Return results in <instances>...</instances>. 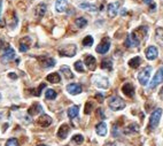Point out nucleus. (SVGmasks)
Returning <instances> with one entry per match:
<instances>
[{
	"mask_svg": "<svg viewBox=\"0 0 163 146\" xmlns=\"http://www.w3.org/2000/svg\"><path fill=\"white\" fill-rule=\"evenodd\" d=\"M146 35H147V26H139L127 36L124 45L126 47L139 46L141 40L146 37Z\"/></svg>",
	"mask_w": 163,
	"mask_h": 146,
	"instance_id": "obj_1",
	"label": "nucleus"
},
{
	"mask_svg": "<svg viewBox=\"0 0 163 146\" xmlns=\"http://www.w3.org/2000/svg\"><path fill=\"white\" fill-rule=\"evenodd\" d=\"M108 106H109V108L111 110H122L123 108H125V101L122 99L121 97H118V96H114V97H110L109 100H108Z\"/></svg>",
	"mask_w": 163,
	"mask_h": 146,
	"instance_id": "obj_2",
	"label": "nucleus"
},
{
	"mask_svg": "<svg viewBox=\"0 0 163 146\" xmlns=\"http://www.w3.org/2000/svg\"><path fill=\"white\" fill-rule=\"evenodd\" d=\"M161 116H162V109L161 108H156L154 110L149 117V123H148V129L149 130H154L160 123L161 120Z\"/></svg>",
	"mask_w": 163,
	"mask_h": 146,
	"instance_id": "obj_3",
	"label": "nucleus"
},
{
	"mask_svg": "<svg viewBox=\"0 0 163 146\" xmlns=\"http://www.w3.org/2000/svg\"><path fill=\"white\" fill-rule=\"evenodd\" d=\"M77 53V47L74 44H69V45H64L62 46L60 50H59V54L61 57H73L76 55Z\"/></svg>",
	"mask_w": 163,
	"mask_h": 146,
	"instance_id": "obj_4",
	"label": "nucleus"
},
{
	"mask_svg": "<svg viewBox=\"0 0 163 146\" xmlns=\"http://www.w3.org/2000/svg\"><path fill=\"white\" fill-rule=\"evenodd\" d=\"M152 70H153V68L151 67V66H147V67H145L140 73L138 74V81H139V83L141 84V85L145 86V85L148 84V81H149V77H151Z\"/></svg>",
	"mask_w": 163,
	"mask_h": 146,
	"instance_id": "obj_5",
	"label": "nucleus"
},
{
	"mask_svg": "<svg viewBox=\"0 0 163 146\" xmlns=\"http://www.w3.org/2000/svg\"><path fill=\"white\" fill-rule=\"evenodd\" d=\"M92 82L97 88H100V89H108L109 88V79L102 76V75H95L92 78Z\"/></svg>",
	"mask_w": 163,
	"mask_h": 146,
	"instance_id": "obj_6",
	"label": "nucleus"
},
{
	"mask_svg": "<svg viewBox=\"0 0 163 146\" xmlns=\"http://www.w3.org/2000/svg\"><path fill=\"white\" fill-rule=\"evenodd\" d=\"M109 48H110V39L108 37H105L100 42V44L97 46L95 51H97V53H99V54H106V53L109 51Z\"/></svg>",
	"mask_w": 163,
	"mask_h": 146,
	"instance_id": "obj_7",
	"label": "nucleus"
},
{
	"mask_svg": "<svg viewBox=\"0 0 163 146\" xmlns=\"http://www.w3.org/2000/svg\"><path fill=\"white\" fill-rule=\"evenodd\" d=\"M122 5V1H117V2H110L109 5L107 6V14L109 17H115L118 14V9H120V6Z\"/></svg>",
	"mask_w": 163,
	"mask_h": 146,
	"instance_id": "obj_8",
	"label": "nucleus"
},
{
	"mask_svg": "<svg viewBox=\"0 0 163 146\" xmlns=\"http://www.w3.org/2000/svg\"><path fill=\"white\" fill-rule=\"evenodd\" d=\"M161 83H163V68H158L156 74L154 75V78L152 79V82L149 84V88L151 89H155L158 84Z\"/></svg>",
	"mask_w": 163,
	"mask_h": 146,
	"instance_id": "obj_9",
	"label": "nucleus"
},
{
	"mask_svg": "<svg viewBox=\"0 0 163 146\" xmlns=\"http://www.w3.org/2000/svg\"><path fill=\"white\" fill-rule=\"evenodd\" d=\"M38 61L42 68H52L55 66V60L49 57H38Z\"/></svg>",
	"mask_w": 163,
	"mask_h": 146,
	"instance_id": "obj_10",
	"label": "nucleus"
},
{
	"mask_svg": "<svg viewBox=\"0 0 163 146\" xmlns=\"http://www.w3.org/2000/svg\"><path fill=\"white\" fill-rule=\"evenodd\" d=\"M52 122L53 120L51 116H48L47 114H42L39 116V119L37 120V124L42 127V128H47V127L52 124Z\"/></svg>",
	"mask_w": 163,
	"mask_h": 146,
	"instance_id": "obj_11",
	"label": "nucleus"
},
{
	"mask_svg": "<svg viewBox=\"0 0 163 146\" xmlns=\"http://www.w3.org/2000/svg\"><path fill=\"white\" fill-rule=\"evenodd\" d=\"M47 11V6L46 4H44V2H40V4H38L36 6V8H35V15L37 17L38 20H40L42 16L45 15V13Z\"/></svg>",
	"mask_w": 163,
	"mask_h": 146,
	"instance_id": "obj_12",
	"label": "nucleus"
},
{
	"mask_svg": "<svg viewBox=\"0 0 163 146\" xmlns=\"http://www.w3.org/2000/svg\"><path fill=\"white\" fill-rule=\"evenodd\" d=\"M67 91H68L70 94H73V96H76V94H79L83 89H82V85L80 84H77V83H71L67 85Z\"/></svg>",
	"mask_w": 163,
	"mask_h": 146,
	"instance_id": "obj_13",
	"label": "nucleus"
},
{
	"mask_svg": "<svg viewBox=\"0 0 163 146\" xmlns=\"http://www.w3.org/2000/svg\"><path fill=\"white\" fill-rule=\"evenodd\" d=\"M158 55V48L155 46H148L147 50H146V57L147 60L152 61V60H155Z\"/></svg>",
	"mask_w": 163,
	"mask_h": 146,
	"instance_id": "obj_14",
	"label": "nucleus"
},
{
	"mask_svg": "<svg viewBox=\"0 0 163 146\" xmlns=\"http://www.w3.org/2000/svg\"><path fill=\"white\" fill-rule=\"evenodd\" d=\"M122 92L125 94L126 97L132 98L134 96V86L131 83H125L122 86Z\"/></svg>",
	"mask_w": 163,
	"mask_h": 146,
	"instance_id": "obj_15",
	"label": "nucleus"
},
{
	"mask_svg": "<svg viewBox=\"0 0 163 146\" xmlns=\"http://www.w3.org/2000/svg\"><path fill=\"white\" fill-rule=\"evenodd\" d=\"M31 45V38L30 37H24L20 40V51L21 52H26Z\"/></svg>",
	"mask_w": 163,
	"mask_h": 146,
	"instance_id": "obj_16",
	"label": "nucleus"
},
{
	"mask_svg": "<svg viewBox=\"0 0 163 146\" xmlns=\"http://www.w3.org/2000/svg\"><path fill=\"white\" fill-rule=\"evenodd\" d=\"M85 64L90 70H95L97 68V60L93 55H86L85 57Z\"/></svg>",
	"mask_w": 163,
	"mask_h": 146,
	"instance_id": "obj_17",
	"label": "nucleus"
},
{
	"mask_svg": "<svg viewBox=\"0 0 163 146\" xmlns=\"http://www.w3.org/2000/svg\"><path fill=\"white\" fill-rule=\"evenodd\" d=\"M68 7V0H56L55 1V11L59 13L66 12Z\"/></svg>",
	"mask_w": 163,
	"mask_h": 146,
	"instance_id": "obj_18",
	"label": "nucleus"
},
{
	"mask_svg": "<svg viewBox=\"0 0 163 146\" xmlns=\"http://www.w3.org/2000/svg\"><path fill=\"white\" fill-rule=\"evenodd\" d=\"M42 107L40 105L38 104V103H35V104H32L30 107H29V109H28V114L29 115H37L39 113H42Z\"/></svg>",
	"mask_w": 163,
	"mask_h": 146,
	"instance_id": "obj_19",
	"label": "nucleus"
},
{
	"mask_svg": "<svg viewBox=\"0 0 163 146\" xmlns=\"http://www.w3.org/2000/svg\"><path fill=\"white\" fill-rule=\"evenodd\" d=\"M69 131H70L69 125L68 124H62L60 128H59V130H58V137H59V138H61V139L67 138Z\"/></svg>",
	"mask_w": 163,
	"mask_h": 146,
	"instance_id": "obj_20",
	"label": "nucleus"
},
{
	"mask_svg": "<svg viewBox=\"0 0 163 146\" xmlns=\"http://www.w3.org/2000/svg\"><path fill=\"white\" fill-rule=\"evenodd\" d=\"M15 57V51L14 48L11 46H6L5 51H4V59L9 61V60H13Z\"/></svg>",
	"mask_w": 163,
	"mask_h": 146,
	"instance_id": "obj_21",
	"label": "nucleus"
},
{
	"mask_svg": "<svg viewBox=\"0 0 163 146\" xmlns=\"http://www.w3.org/2000/svg\"><path fill=\"white\" fill-rule=\"evenodd\" d=\"M95 131H97V134L101 137H104V136L107 135V124H106L105 122H100V123H98L97 127H95Z\"/></svg>",
	"mask_w": 163,
	"mask_h": 146,
	"instance_id": "obj_22",
	"label": "nucleus"
},
{
	"mask_svg": "<svg viewBox=\"0 0 163 146\" xmlns=\"http://www.w3.org/2000/svg\"><path fill=\"white\" fill-rule=\"evenodd\" d=\"M79 8L82 9H85V11H89V12H97L98 11V7L93 4H90V2H82L78 5Z\"/></svg>",
	"mask_w": 163,
	"mask_h": 146,
	"instance_id": "obj_23",
	"label": "nucleus"
},
{
	"mask_svg": "<svg viewBox=\"0 0 163 146\" xmlns=\"http://www.w3.org/2000/svg\"><path fill=\"white\" fill-rule=\"evenodd\" d=\"M101 68L105 69V70H113V60L109 57H106L101 61Z\"/></svg>",
	"mask_w": 163,
	"mask_h": 146,
	"instance_id": "obj_24",
	"label": "nucleus"
},
{
	"mask_svg": "<svg viewBox=\"0 0 163 146\" xmlns=\"http://www.w3.org/2000/svg\"><path fill=\"white\" fill-rule=\"evenodd\" d=\"M46 79H47L49 83H53V84L60 83V81H61V76H60L58 73H52V74H49V75H47Z\"/></svg>",
	"mask_w": 163,
	"mask_h": 146,
	"instance_id": "obj_25",
	"label": "nucleus"
},
{
	"mask_svg": "<svg viewBox=\"0 0 163 146\" xmlns=\"http://www.w3.org/2000/svg\"><path fill=\"white\" fill-rule=\"evenodd\" d=\"M138 131H139V125L133 122V123H130V124L126 127L124 132L129 135V134H134V132H138Z\"/></svg>",
	"mask_w": 163,
	"mask_h": 146,
	"instance_id": "obj_26",
	"label": "nucleus"
},
{
	"mask_svg": "<svg viewBox=\"0 0 163 146\" xmlns=\"http://www.w3.org/2000/svg\"><path fill=\"white\" fill-rule=\"evenodd\" d=\"M127 64H129V67L133 68V69H136V68H138L140 64H141V59L139 57H132L131 60H129V62H127Z\"/></svg>",
	"mask_w": 163,
	"mask_h": 146,
	"instance_id": "obj_27",
	"label": "nucleus"
},
{
	"mask_svg": "<svg viewBox=\"0 0 163 146\" xmlns=\"http://www.w3.org/2000/svg\"><path fill=\"white\" fill-rule=\"evenodd\" d=\"M79 113V107L78 106H76V105H74V106H71V107H69L68 109V116L69 119H75L77 115H78Z\"/></svg>",
	"mask_w": 163,
	"mask_h": 146,
	"instance_id": "obj_28",
	"label": "nucleus"
},
{
	"mask_svg": "<svg viewBox=\"0 0 163 146\" xmlns=\"http://www.w3.org/2000/svg\"><path fill=\"white\" fill-rule=\"evenodd\" d=\"M61 73L66 76V78H68V79L74 78V74L71 73V70H70V68H69L68 66H62V67H61Z\"/></svg>",
	"mask_w": 163,
	"mask_h": 146,
	"instance_id": "obj_29",
	"label": "nucleus"
},
{
	"mask_svg": "<svg viewBox=\"0 0 163 146\" xmlns=\"http://www.w3.org/2000/svg\"><path fill=\"white\" fill-rule=\"evenodd\" d=\"M75 24L77 28L79 29H83L85 26H87V21H86V19L85 17H77L76 20H75Z\"/></svg>",
	"mask_w": 163,
	"mask_h": 146,
	"instance_id": "obj_30",
	"label": "nucleus"
},
{
	"mask_svg": "<svg viewBox=\"0 0 163 146\" xmlns=\"http://www.w3.org/2000/svg\"><path fill=\"white\" fill-rule=\"evenodd\" d=\"M155 37L158 44L163 45V28H158L155 31Z\"/></svg>",
	"mask_w": 163,
	"mask_h": 146,
	"instance_id": "obj_31",
	"label": "nucleus"
},
{
	"mask_svg": "<svg viewBox=\"0 0 163 146\" xmlns=\"http://www.w3.org/2000/svg\"><path fill=\"white\" fill-rule=\"evenodd\" d=\"M46 88V84L45 83H42L40 84V86L39 88H37V89H32V90H30V92H31L33 96H36V97H39L40 94H42V89H45Z\"/></svg>",
	"mask_w": 163,
	"mask_h": 146,
	"instance_id": "obj_32",
	"label": "nucleus"
},
{
	"mask_svg": "<svg viewBox=\"0 0 163 146\" xmlns=\"http://www.w3.org/2000/svg\"><path fill=\"white\" fill-rule=\"evenodd\" d=\"M56 96H58L56 92L52 89H48L47 91H46V93H45V97H46V99H48V100L55 99V98H56Z\"/></svg>",
	"mask_w": 163,
	"mask_h": 146,
	"instance_id": "obj_33",
	"label": "nucleus"
},
{
	"mask_svg": "<svg viewBox=\"0 0 163 146\" xmlns=\"http://www.w3.org/2000/svg\"><path fill=\"white\" fill-rule=\"evenodd\" d=\"M93 45V37L92 36H86L83 39V46L85 47H90Z\"/></svg>",
	"mask_w": 163,
	"mask_h": 146,
	"instance_id": "obj_34",
	"label": "nucleus"
},
{
	"mask_svg": "<svg viewBox=\"0 0 163 146\" xmlns=\"http://www.w3.org/2000/svg\"><path fill=\"white\" fill-rule=\"evenodd\" d=\"M75 69H76V71H78V73H84V66H83V62L82 61H76L74 64Z\"/></svg>",
	"mask_w": 163,
	"mask_h": 146,
	"instance_id": "obj_35",
	"label": "nucleus"
},
{
	"mask_svg": "<svg viewBox=\"0 0 163 146\" xmlns=\"http://www.w3.org/2000/svg\"><path fill=\"white\" fill-rule=\"evenodd\" d=\"M73 141H74L75 144H77V145H80V144H83V141H84V137L82 135H75L73 137Z\"/></svg>",
	"mask_w": 163,
	"mask_h": 146,
	"instance_id": "obj_36",
	"label": "nucleus"
},
{
	"mask_svg": "<svg viewBox=\"0 0 163 146\" xmlns=\"http://www.w3.org/2000/svg\"><path fill=\"white\" fill-rule=\"evenodd\" d=\"M92 109H93V104H92L91 101L86 103V105H85V109H84L85 114H90V113L92 112Z\"/></svg>",
	"mask_w": 163,
	"mask_h": 146,
	"instance_id": "obj_37",
	"label": "nucleus"
},
{
	"mask_svg": "<svg viewBox=\"0 0 163 146\" xmlns=\"http://www.w3.org/2000/svg\"><path fill=\"white\" fill-rule=\"evenodd\" d=\"M6 146H20V145H19V141L16 138H11V139L7 141Z\"/></svg>",
	"mask_w": 163,
	"mask_h": 146,
	"instance_id": "obj_38",
	"label": "nucleus"
},
{
	"mask_svg": "<svg viewBox=\"0 0 163 146\" xmlns=\"http://www.w3.org/2000/svg\"><path fill=\"white\" fill-rule=\"evenodd\" d=\"M144 2H145V4H146L147 6H149V8H151L152 11L156 8V4H155L153 0H144Z\"/></svg>",
	"mask_w": 163,
	"mask_h": 146,
	"instance_id": "obj_39",
	"label": "nucleus"
},
{
	"mask_svg": "<svg viewBox=\"0 0 163 146\" xmlns=\"http://www.w3.org/2000/svg\"><path fill=\"white\" fill-rule=\"evenodd\" d=\"M95 98L99 100V103H102V101H104V96H102L101 93H97V94H95Z\"/></svg>",
	"mask_w": 163,
	"mask_h": 146,
	"instance_id": "obj_40",
	"label": "nucleus"
},
{
	"mask_svg": "<svg viewBox=\"0 0 163 146\" xmlns=\"http://www.w3.org/2000/svg\"><path fill=\"white\" fill-rule=\"evenodd\" d=\"M98 114L100 115L102 119H105V114H104V110L101 109V108H99V109H98Z\"/></svg>",
	"mask_w": 163,
	"mask_h": 146,
	"instance_id": "obj_41",
	"label": "nucleus"
},
{
	"mask_svg": "<svg viewBox=\"0 0 163 146\" xmlns=\"http://www.w3.org/2000/svg\"><path fill=\"white\" fill-rule=\"evenodd\" d=\"M8 76H9L11 78H13V79H16V78H17V76L15 75V73H9V75H8Z\"/></svg>",
	"mask_w": 163,
	"mask_h": 146,
	"instance_id": "obj_42",
	"label": "nucleus"
},
{
	"mask_svg": "<svg viewBox=\"0 0 163 146\" xmlns=\"http://www.w3.org/2000/svg\"><path fill=\"white\" fill-rule=\"evenodd\" d=\"M4 45H5V43H4V40L2 39H0V50L4 47Z\"/></svg>",
	"mask_w": 163,
	"mask_h": 146,
	"instance_id": "obj_43",
	"label": "nucleus"
},
{
	"mask_svg": "<svg viewBox=\"0 0 163 146\" xmlns=\"http://www.w3.org/2000/svg\"><path fill=\"white\" fill-rule=\"evenodd\" d=\"M160 98L163 100V88L161 90H160Z\"/></svg>",
	"mask_w": 163,
	"mask_h": 146,
	"instance_id": "obj_44",
	"label": "nucleus"
},
{
	"mask_svg": "<svg viewBox=\"0 0 163 146\" xmlns=\"http://www.w3.org/2000/svg\"><path fill=\"white\" fill-rule=\"evenodd\" d=\"M1 9H2V0H0V15H1Z\"/></svg>",
	"mask_w": 163,
	"mask_h": 146,
	"instance_id": "obj_45",
	"label": "nucleus"
},
{
	"mask_svg": "<svg viewBox=\"0 0 163 146\" xmlns=\"http://www.w3.org/2000/svg\"><path fill=\"white\" fill-rule=\"evenodd\" d=\"M37 146H46V145H42V144H40V145H37Z\"/></svg>",
	"mask_w": 163,
	"mask_h": 146,
	"instance_id": "obj_46",
	"label": "nucleus"
},
{
	"mask_svg": "<svg viewBox=\"0 0 163 146\" xmlns=\"http://www.w3.org/2000/svg\"><path fill=\"white\" fill-rule=\"evenodd\" d=\"M0 98H1V94H0Z\"/></svg>",
	"mask_w": 163,
	"mask_h": 146,
	"instance_id": "obj_47",
	"label": "nucleus"
}]
</instances>
